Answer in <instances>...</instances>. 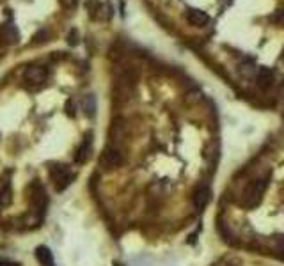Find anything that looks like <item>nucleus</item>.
Masks as SVG:
<instances>
[{
	"mask_svg": "<svg viewBox=\"0 0 284 266\" xmlns=\"http://www.w3.org/2000/svg\"><path fill=\"white\" fill-rule=\"evenodd\" d=\"M36 257H38V261L41 262L43 266H53L52 252H50L46 247H38V248H36Z\"/></svg>",
	"mask_w": 284,
	"mask_h": 266,
	"instance_id": "10",
	"label": "nucleus"
},
{
	"mask_svg": "<svg viewBox=\"0 0 284 266\" xmlns=\"http://www.w3.org/2000/svg\"><path fill=\"white\" fill-rule=\"evenodd\" d=\"M20 41V30L13 23H4L0 25V45L13 46Z\"/></svg>",
	"mask_w": 284,
	"mask_h": 266,
	"instance_id": "6",
	"label": "nucleus"
},
{
	"mask_svg": "<svg viewBox=\"0 0 284 266\" xmlns=\"http://www.w3.org/2000/svg\"><path fill=\"white\" fill-rule=\"evenodd\" d=\"M272 243L277 252H282L284 254V234H277V236H273Z\"/></svg>",
	"mask_w": 284,
	"mask_h": 266,
	"instance_id": "15",
	"label": "nucleus"
},
{
	"mask_svg": "<svg viewBox=\"0 0 284 266\" xmlns=\"http://www.w3.org/2000/svg\"><path fill=\"white\" fill-rule=\"evenodd\" d=\"M29 201H30V204H32L34 211H36V213L41 217V213H45L46 204H48V197H46L45 187H43L38 180L30 183V187H29Z\"/></svg>",
	"mask_w": 284,
	"mask_h": 266,
	"instance_id": "3",
	"label": "nucleus"
},
{
	"mask_svg": "<svg viewBox=\"0 0 284 266\" xmlns=\"http://www.w3.org/2000/svg\"><path fill=\"white\" fill-rule=\"evenodd\" d=\"M124 163V154L117 146H107L100 156V167L103 170H114Z\"/></svg>",
	"mask_w": 284,
	"mask_h": 266,
	"instance_id": "2",
	"label": "nucleus"
},
{
	"mask_svg": "<svg viewBox=\"0 0 284 266\" xmlns=\"http://www.w3.org/2000/svg\"><path fill=\"white\" fill-rule=\"evenodd\" d=\"M84 110H86V114L89 117H93L94 112H96V98H94L93 94L84 98Z\"/></svg>",
	"mask_w": 284,
	"mask_h": 266,
	"instance_id": "11",
	"label": "nucleus"
},
{
	"mask_svg": "<svg viewBox=\"0 0 284 266\" xmlns=\"http://www.w3.org/2000/svg\"><path fill=\"white\" fill-rule=\"evenodd\" d=\"M59 2H60V6H62V8L71 9V8H75L79 0H59Z\"/></svg>",
	"mask_w": 284,
	"mask_h": 266,
	"instance_id": "16",
	"label": "nucleus"
},
{
	"mask_svg": "<svg viewBox=\"0 0 284 266\" xmlns=\"http://www.w3.org/2000/svg\"><path fill=\"white\" fill-rule=\"evenodd\" d=\"M270 183V172L263 174V176H258L247 185V188L243 190V197H242V204L245 208H256L259 203H261L263 194L266 192Z\"/></svg>",
	"mask_w": 284,
	"mask_h": 266,
	"instance_id": "1",
	"label": "nucleus"
},
{
	"mask_svg": "<svg viewBox=\"0 0 284 266\" xmlns=\"http://www.w3.org/2000/svg\"><path fill=\"white\" fill-rule=\"evenodd\" d=\"M272 82H273V75L268 69H261V71L258 73V83L261 87H268Z\"/></svg>",
	"mask_w": 284,
	"mask_h": 266,
	"instance_id": "13",
	"label": "nucleus"
},
{
	"mask_svg": "<svg viewBox=\"0 0 284 266\" xmlns=\"http://www.w3.org/2000/svg\"><path fill=\"white\" fill-rule=\"evenodd\" d=\"M209 197H211V192H209L208 187H199L197 190L194 192V195H192V203H194L195 210L201 211L204 210L206 206H208L209 203Z\"/></svg>",
	"mask_w": 284,
	"mask_h": 266,
	"instance_id": "7",
	"label": "nucleus"
},
{
	"mask_svg": "<svg viewBox=\"0 0 284 266\" xmlns=\"http://www.w3.org/2000/svg\"><path fill=\"white\" fill-rule=\"evenodd\" d=\"M46 76H48L46 68H43V66H30L23 73V82H25V85L39 87L41 83H45Z\"/></svg>",
	"mask_w": 284,
	"mask_h": 266,
	"instance_id": "5",
	"label": "nucleus"
},
{
	"mask_svg": "<svg viewBox=\"0 0 284 266\" xmlns=\"http://www.w3.org/2000/svg\"><path fill=\"white\" fill-rule=\"evenodd\" d=\"M34 45H41V43H46L48 41V30L46 29H41V30H38V34L34 36Z\"/></svg>",
	"mask_w": 284,
	"mask_h": 266,
	"instance_id": "14",
	"label": "nucleus"
},
{
	"mask_svg": "<svg viewBox=\"0 0 284 266\" xmlns=\"http://www.w3.org/2000/svg\"><path fill=\"white\" fill-rule=\"evenodd\" d=\"M67 43H69V45H77V43H79V39H77V30H71L69 34H67Z\"/></svg>",
	"mask_w": 284,
	"mask_h": 266,
	"instance_id": "17",
	"label": "nucleus"
},
{
	"mask_svg": "<svg viewBox=\"0 0 284 266\" xmlns=\"http://www.w3.org/2000/svg\"><path fill=\"white\" fill-rule=\"evenodd\" d=\"M50 172V178H52L53 185H55V190L57 192H62L66 187H69L71 181H73V174L69 172V169H67L66 165H52L48 169Z\"/></svg>",
	"mask_w": 284,
	"mask_h": 266,
	"instance_id": "4",
	"label": "nucleus"
},
{
	"mask_svg": "<svg viewBox=\"0 0 284 266\" xmlns=\"http://www.w3.org/2000/svg\"><path fill=\"white\" fill-rule=\"evenodd\" d=\"M11 203V185L6 183L4 188L0 190V208H6Z\"/></svg>",
	"mask_w": 284,
	"mask_h": 266,
	"instance_id": "12",
	"label": "nucleus"
},
{
	"mask_svg": "<svg viewBox=\"0 0 284 266\" xmlns=\"http://www.w3.org/2000/svg\"><path fill=\"white\" fill-rule=\"evenodd\" d=\"M91 133H87V137L82 140V144L79 146V149H77L75 153V161L77 163H86L87 160H89L91 156V147H93V139H91Z\"/></svg>",
	"mask_w": 284,
	"mask_h": 266,
	"instance_id": "8",
	"label": "nucleus"
},
{
	"mask_svg": "<svg viewBox=\"0 0 284 266\" xmlns=\"http://www.w3.org/2000/svg\"><path fill=\"white\" fill-rule=\"evenodd\" d=\"M187 20L194 27H204L206 23H208L209 18H208V15H206L204 11H201V9H188Z\"/></svg>",
	"mask_w": 284,
	"mask_h": 266,
	"instance_id": "9",
	"label": "nucleus"
}]
</instances>
